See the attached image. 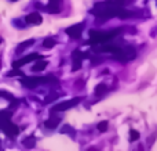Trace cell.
<instances>
[{"label":"cell","instance_id":"obj_1","mask_svg":"<svg viewBox=\"0 0 157 151\" xmlns=\"http://www.w3.org/2000/svg\"><path fill=\"white\" fill-rule=\"evenodd\" d=\"M91 14L98 18H112V17H120V18H128V17L136 15V13L125 10L124 7L116 4L114 0H105L94 4L91 8Z\"/></svg>","mask_w":157,"mask_h":151},{"label":"cell","instance_id":"obj_2","mask_svg":"<svg viewBox=\"0 0 157 151\" xmlns=\"http://www.w3.org/2000/svg\"><path fill=\"white\" fill-rule=\"evenodd\" d=\"M94 50L102 53H112L114 60L121 61V63H127V61L134 60L136 55V50L132 46H121V44L109 43V42L94 44Z\"/></svg>","mask_w":157,"mask_h":151},{"label":"cell","instance_id":"obj_3","mask_svg":"<svg viewBox=\"0 0 157 151\" xmlns=\"http://www.w3.org/2000/svg\"><path fill=\"white\" fill-rule=\"evenodd\" d=\"M11 115H13V111L11 110L0 111V129L8 137H15L19 133V128L11 122Z\"/></svg>","mask_w":157,"mask_h":151},{"label":"cell","instance_id":"obj_4","mask_svg":"<svg viewBox=\"0 0 157 151\" xmlns=\"http://www.w3.org/2000/svg\"><path fill=\"white\" fill-rule=\"evenodd\" d=\"M123 29H112V31H90V44H98L103 42H110L113 38H116Z\"/></svg>","mask_w":157,"mask_h":151},{"label":"cell","instance_id":"obj_5","mask_svg":"<svg viewBox=\"0 0 157 151\" xmlns=\"http://www.w3.org/2000/svg\"><path fill=\"white\" fill-rule=\"evenodd\" d=\"M21 83L28 89H35L39 85H58V79L52 75L48 76H32V78H22Z\"/></svg>","mask_w":157,"mask_h":151},{"label":"cell","instance_id":"obj_6","mask_svg":"<svg viewBox=\"0 0 157 151\" xmlns=\"http://www.w3.org/2000/svg\"><path fill=\"white\" fill-rule=\"evenodd\" d=\"M80 97H76V99H72V100H68V101H62L59 104L54 105L51 108V114H57V112H62V111H66L72 107H76V105L80 103Z\"/></svg>","mask_w":157,"mask_h":151},{"label":"cell","instance_id":"obj_7","mask_svg":"<svg viewBox=\"0 0 157 151\" xmlns=\"http://www.w3.org/2000/svg\"><path fill=\"white\" fill-rule=\"evenodd\" d=\"M40 58H43V55H41V54H39V53H32V54H28L26 57H22V58H19V60L14 61V63H13V68H19V67L25 65V64L30 63V61L40 60Z\"/></svg>","mask_w":157,"mask_h":151},{"label":"cell","instance_id":"obj_8","mask_svg":"<svg viewBox=\"0 0 157 151\" xmlns=\"http://www.w3.org/2000/svg\"><path fill=\"white\" fill-rule=\"evenodd\" d=\"M83 29H84V22H80V24H75V25H72V27L66 28V33H68L72 39H80L81 33H83Z\"/></svg>","mask_w":157,"mask_h":151},{"label":"cell","instance_id":"obj_9","mask_svg":"<svg viewBox=\"0 0 157 151\" xmlns=\"http://www.w3.org/2000/svg\"><path fill=\"white\" fill-rule=\"evenodd\" d=\"M86 58V53L80 51V50H75L72 53V61H73V67H72V71H78L81 68V63Z\"/></svg>","mask_w":157,"mask_h":151},{"label":"cell","instance_id":"obj_10","mask_svg":"<svg viewBox=\"0 0 157 151\" xmlns=\"http://www.w3.org/2000/svg\"><path fill=\"white\" fill-rule=\"evenodd\" d=\"M62 7V0H48V4L46 6V11L51 14H57L61 11Z\"/></svg>","mask_w":157,"mask_h":151},{"label":"cell","instance_id":"obj_11","mask_svg":"<svg viewBox=\"0 0 157 151\" xmlns=\"http://www.w3.org/2000/svg\"><path fill=\"white\" fill-rule=\"evenodd\" d=\"M59 122H61V116L55 115V114H51V116L44 122V125H46V128H48V129H55V128L59 125Z\"/></svg>","mask_w":157,"mask_h":151},{"label":"cell","instance_id":"obj_12","mask_svg":"<svg viewBox=\"0 0 157 151\" xmlns=\"http://www.w3.org/2000/svg\"><path fill=\"white\" fill-rule=\"evenodd\" d=\"M25 21H26L28 24H32V25H40L41 21H43V18H41V15L39 13H30L29 15H26Z\"/></svg>","mask_w":157,"mask_h":151},{"label":"cell","instance_id":"obj_13","mask_svg":"<svg viewBox=\"0 0 157 151\" xmlns=\"http://www.w3.org/2000/svg\"><path fill=\"white\" fill-rule=\"evenodd\" d=\"M47 67V61H44L43 58L37 60V63L35 64V67H32V71L33 72H40V71H44Z\"/></svg>","mask_w":157,"mask_h":151},{"label":"cell","instance_id":"obj_14","mask_svg":"<svg viewBox=\"0 0 157 151\" xmlns=\"http://www.w3.org/2000/svg\"><path fill=\"white\" fill-rule=\"evenodd\" d=\"M33 43H35V40H33V39H29V40H25V42H22V43L19 44V46L15 49V51L19 54V53H22L25 49H28V47H30Z\"/></svg>","mask_w":157,"mask_h":151},{"label":"cell","instance_id":"obj_15","mask_svg":"<svg viewBox=\"0 0 157 151\" xmlns=\"http://www.w3.org/2000/svg\"><path fill=\"white\" fill-rule=\"evenodd\" d=\"M61 133H65V135H69L71 137H76V130L73 129V128L71 126V125H63L62 128H61Z\"/></svg>","mask_w":157,"mask_h":151},{"label":"cell","instance_id":"obj_16","mask_svg":"<svg viewBox=\"0 0 157 151\" xmlns=\"http://www.w3.org/2000/svg\"><path fill=\"white\" fill-rule=\"evenodd\" d=\"M106 92H108V86H106L105 83H99V85H97V88H95V96L101 97V96H103Z\"/></svg>","mask_w":157,"mask_h":151},{"label":"cell","instance_id":"obj_17","mask_svg":"<svg viewBox=\"0 0 157 151\" xmlns=\"http://www.w3.org/2000/svg\"><path fill=\"white\" fill-rule=\"evenodd\" d=\"M55 44H57V42H55V39H52V38H47V39H44V42H43L44 49H52Z\"/></svg>","mask_w":157,"mask_h":151},{"label":"cell","instance_id":"obj_18","mask_svg":"<svg viewBox=\"0 0 157 151\" xmlns=\"http://www.w3.org/2000/svg\"><path fill=\"white\" fill-rule=\"evenodd\" d=\"M35 143H36V140H35L33 136H29V137H26L24 140V146L26 147V149H32V147H35Z\"/></svg>","mask_w":157,"mask_h":151},{"label":"cell","instance_id":"obj_19","mask_svg":"<svg viewBox=\"0 0 157 151\" xmlns=\"http://www.w3.org/2000/svg\"><path fill=\"white\" fill-rule=\"evenodd\" d=\"M61 94L59 93H51V94H48V96L46 97V100H44V104H48V103H51V101H54L55 99H58Z\"/></svg>","mask_w":157,"mask_h":151},{"label":"cell","instance_id":"obj_20","mask_svg":"<svg viewBox=\"0 0 157 151\" xmlns=\"http://www.w3.org/2000/svg\"><path fill=\"white\" fill-rule=\"evenodd\" d=\"M24 76V72L22 71H19L18 68H14L13 71H10V72H7V76Z\"/></svg>","mask_w":157,"mask_h":151},{"label":"cell","instance_id":"obj_21","mask_svg":"<svg viewBox=\"0 0 157 151\" xmlns=\"http://www.w3.org/2000/svg\"><path fill=\"white\" fill-rule=\"evenodd\" d=\"M138 139H139V133L138 132H136V130H131V132H130V140L131 141H135V140H138Z\"/></svg>","mask_w":157,"mask_h":151},{"label":"cell","instance_id":"obj_22","mask_svg":"<svg viewBox=\"0 0 157 151\" xmlns=\"http://www.w3.org/2000/svg\"><path fill=\"white\" fill-rule=\"evenodd\" d=\"M97 128H98V130H99V132H105V130L108 129V122H106V121H103V122H99Z\"/></svg>","mask_w":157,"mask_h":151},{"label":"cell","instance_id":"obj_23","mask_svg":"<svg viewBox=\"0 0 157 151\" xmlns=\"http://www.w3.org/2000/svg\"><path fill=\"white\" fill-rule=\"evenodd\" d=\"M11 2H17V0H11Z\"/></svg>","mask_w":157,"mask_h":151}]
</instances>
